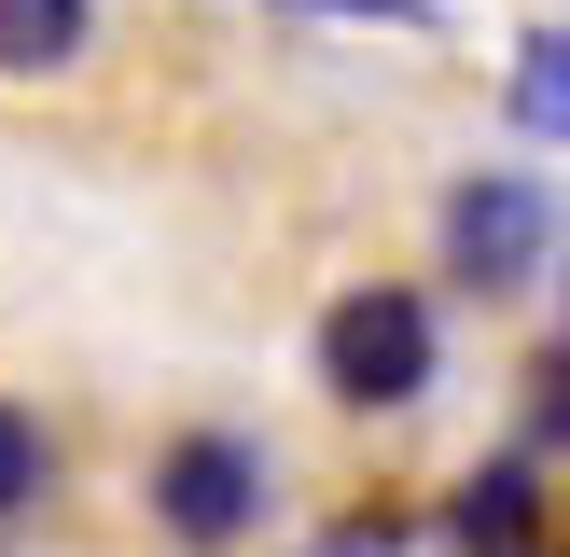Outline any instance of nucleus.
<instances>
[{"label":"nucleus","mask_w":570,"mask_h":557,"mask_svg":"<svg viewBox=\"0 0 570 557\" xmlns=\"http://www.w3.org/2000/svg\"><path fill=\"white\" fill-rule=\"evenodd\" d=\"M501 126L543 139V154H570V14H543L515 42V70H501Z\"/></svg>","instance_id":"nucleus-6"},{"label":"nucleus","mask_w":570,"mask_h":557,"mask_svg":"<svg viewBox=\"0 0 570 557\" xmlns=\"http://www.w3.org/2000/svg\"><path fill=\"white\" fill-rule=\"evenodd\" d=\"M139 516H154L167 557H250L278 529V446L250 418H181L139 460Z\"/></svg>","instance_id":"nucleus-1"},{"label":"nucleus","mask_w":570,"mask_h":557,"mask_svg":"<svg viewBox=\"0 0 570 557\" xmlns=\"http://www.w3.org/2000/svg\"><path fill=\"white\" fill-rule=\"evenodd\" d=\"M98 0H0V84L14 98H42V84H83V56H98Z\"/></svg>","instance_id":"nucleus-5"},{"label":"nucleus","mask_w":570,"mask_h":557,"mask_svg":"<svg viewBox=\"0 0 570 557\" xmlns=\"http://www.w3.org/2000/svg\"><path fill=\"white\" fill-rule=\"evenodd\" d=\"M529 460H570V349H543V362H529Z\"/></svg>","instance_id":"nucleus-8"},{"label":"nucleus","mask_w":570,"mask_h":557,"mask_svg":"<svg viewBox=\"0 0 570 557\" xmlns=\"http://www.w3.org/2000/svg\"><path fill=\"white\" fill-rule=\"evenodd\" d=\"M56 488H70V446H56V418L28 404V390H0V529L56 516Z\"/></svg>","instance_id":"nucleus-7"},{"label":"nucleus","mask_w":570,"mask_h":557,"mask_svg":"<svg viewBox=\"0 0 570 557\" xmlns=\"http://www.w3.org/2000/svg\"><path fill=\"white\" fill-rule=\"evenodd\" d=\"M321 404L334 418H417L445 390V306L417 293V278H348V293L321 306Z\"/></svg>","instance_id":"nucleus-2"},{"label":"nucleus","mask_w":570,"mask_h":557,"mask_svg":"<svg viewBox=\"0 0 570 557\" xmlns=\"http://www.w3.org/2000/svg\"><path fill=\"white\" fill-rule=\"evenodd\" d=\"M445 544H460V557H529V544H543V460H529V446H501V460H473L460 473V488H445Z\"/></svg>","instance_id":"nucleus-4"},{"label":"nucleus","mask_w":570,"mask_h":557,"mask_svg":"<svg viewBox=\"0 0 570 557\" xmlns=\"http://www.w3.org/2000/svg\"><path fill=\"white\" fill-rule=\"evenodd\" d=\"M529 557H557V544H529Z\"/></svg>","instance_id":"nucleus-11"},{"label":"nucleus","mask_w":570,"mask_h":557,"mask_svg":"<svg viewBox=\"0 0 570 557\" xmlns=\"http://www.w3.org/2000/svg\"><path fill=\"white\" fill-rule=\"evenodd\" d=\"M278 14H321V28H432V0H278Z\"/></svg>","instance_id":"nucleus-10"},{"label":"nucleus","mask_w":570,"mask_h":557,"mask_svg":"<svg viewBox=\"0 0 570 557\" xmlns=\"http://www.w3.org/2000/svg\"><path fill=\"white\" fill-rule=\"evenodd\" d=\"M404 544H417V529L390 516V501H362V516H334V529H306L293 557H404Z\"/></svg>","instance_id":"nucleus-9"},{"label":"nucleus","mask_w":570,"mask_h":557,"mask_svg":"<svg viewBox=\"0 0 570 557\" xmlns=\"http://www.w3.org/2000/svg\"><path fill=\"white\" fill-rule=\"evenodd\" d=\"M543 237H557V195L529 182V167H473V182H445V278L460 293H529L543 278Z\"/></svg>","instance_id":"nucleus-3"}]
</instances>
